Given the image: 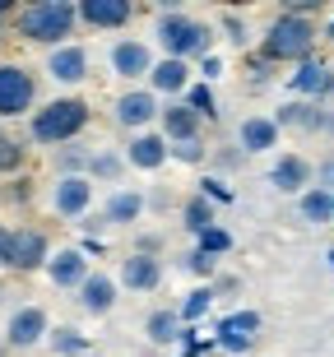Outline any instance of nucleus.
Wrapping results in <instances>:
<instances>
[{"instance_id":"nucleus-35","label":"nucleus","mask_w":334,"mask_h":357,"mask_svg":"<svg viewBox=\"0 0 334 357\" xmlns=\"http://www.w3.org/2000/svg\"><path fill=\"white\" fill-rule=\"evenodd\" d=\"M19 167H24V144L0 135V172H19Z\"/></svg>"},{"instance_id":"nucleus-15","label":"nucleus","mask_w":334,"mask_h":357,"mask_svg":"<svg viewBox=\"0 0 334 357\" xmlns=\"http://www.w3.org/2000/svg\"><path fill=\"white\" fill-rule=\"evenodd\" d=\"M47 75L56 84H84L89 79V52H84L79 42H66V47H56L47 56Z\"/></svg>"},{"instance_id":"nucleus-7","label":"nucleus","mask_w":334,"mask_h":357,"mask_svg":"<svg viewBox=\"0 0 334 357\" xmlns=\"http://www.w3.org/2000/svg\"><path fill=\"white\" fill-rule=\"evenodd\" d=\"M158 116H162V107H158V98H153L149 89L121 93L116 107H112V121H116V126H126V130H135V135H144Z\"/></svg>"},{"instance_id":"nucleus-20","label":"nucleus","mask_w":334,"mask_h":357,"mask_svg":"<svg viewBox=\"0 0 334 357\" xmlns=\"http://www.w3.org/2000/svg\"><path fill=\"white\" fill-rule=\"evenodd\" d=\"M237 144H241V153H269V149L279 144L274 116H246L237 126Z\"/></svg>"},{"instance_id":"nucleus-32","label":"nucleus","mask_w":334,"mask_h":357,"mask_svg":"<svg viewBox=\"0 0 334 357\" xmlns=\"http://www.w3.org/2000/svg\"><path fill=\"white\" fill-rule=\"evenodd\" d=\"M195 251H204V255H214V260H218V255H227V251H232V232L214 223L209 232H200V246H195Z\"/></svg>"},{"instance_id":"nucleus-28","label":"nucleus","mask_w":334,"mask_h":357,"mask_svg":"<svg viewBox=\"0 0 334 357\" xmlns=\"http://www.w3.org/2000/svg\"><path fill=\"white\" fill-rule=\"evenodd\" d=\"M89 149L84 144H66L61 153H56V167H61V176H89Z\"/></svg>"},{"instance_id":"nucleus-17","label":"nucleus","mask_w":334,"mask_h":357,"mask_svg":"<svg viewBox=\"0 0 334 357\" xmlns=\"http://www.w3.org/2000/svg\"><path fill=\"white\" fill-rule=\"evenodd\" d=\"M158 121H162V139H167V144H190V139H200V116H195L186 102H167Z\"/></svg>"},{"instance_id":"nucleus-21","label":"nucleus","mask_w":334,"mask_h":357,"mask_svg":"<svg viewBox=\"0 0 334 357\" xmlns=\"http://www.w3.org/2000/svg\"><path fill=\"white\" fill-rule=\"evenodd\" d=\"M307 181H311V162L302 158V153H283V158L274 162V172H269V185L283 190V195H302Z\"/></svg>"},{"instance_id":"nucleus-24","label":"nucleus","mask_w":334,"mask_h":357,"mask_svg":"<svg viewBox=\"0 0 334 357\" xmlns=\"http://www.w3.org/2000/svg\"><path fill=\"white\" fill-rule=\"evenodd\" d=\"M139 213H144V195H139V190H116V195L103 204L98 218H103V227H116V223H135Z\"/></svg>"},{"instance_id":"nucleus-12","label":"nucleus","mask_w":334,"mask_h":357,"mask_svg":"<svg viewBox=\"0 0 334 357\" xmlns=\"http://www.w3.org/2000/svg\"><path fill=\"white\" fill-rule=\"evenodd\" d=\"M89 204H93V181H89V176H61V181H56L52 209L61 213V218H84Z\"/></svg>"},{"instance_id":"nucleus-41","label":"nucleus","mask_w":334,"mask_h":357,"mask_svg":"<svg viewBox=\"0 0 334 357\" xmlns=\"http://www.w3.org/2000/svg\"><path fill=\"white\" fill-rule=\"evenodd\" d=\"M14 10V5H10V0H0V19H5V14H10Z\"/></svg>"},{"instance_id":"nucleus-36","label":"nucleus","mask_w":334,"mask_h":357,"mask_svg":"<svg viewBox=\"0 0 334 357\" xmlns=\"http://www.w3.org/2000/svg\"><path fill=\"white\" fill-rule=\"evenodd\" d=\"M200 195L209 199V204H232V190H227L218 176H204V181H200Z\"/></svg>"},{"instance_id":"nucleus-43","label":"nucleus","mask_w":334,"mask_h":357,"mask_svg":"<svg viewBox=\"0 0 334 357\" xmlns=\"http://www.w3.org/2000/svg\"><path fill=\"white\" fill-rule=\"evenodd\" d=\"M0 357H10V344H5V339H0Z\"/></svg>"},{"instance_id":"nucleus-26","label":"nucleus","mask_w":334,"mask_h":357,"mask_svg":"<svg viewBox=\"0 0 334 357\" xmlns=\"http://www.w3.org/2000/svg\"><path fill=\"white\" fill-rule=\"evenodd\" d=\"M181 227H186V232H195V237H200V232H209V227H214V204H209L204 195H190L186 204H181Z\"/></svg>"},{"instance_id":"nucleus-16","label":"nucleus","mask_w":334,"mask_h":357,"mask_svg":"<svg viewBox=\"0 0 334 357\" xmlns=\"http://www.w3.org/2000/svg\"><path fill=\"white\" fill-rule=\"evenodd\" d=\"M89 274H93V269H89V255L84 251H56L52 260H47V278H52L56 288H75L79 292V283Z\"/></svg>"},{"instance_id":"nucleus-29","label":"nucleus","mask_w":334,"mask_h":357,"mask_svg":"<svg viewBox=\"0 0 334 357\" xmlns=\"http://www.w3.org/2000/svg\"><path fill=\"white\" fill-rule=\"evenodd\" d=\"M186 107L200 121H214L218 116V102H214V89H209V84H190V89H186Z\"/></svg>"},{"instance_id":"nucleus-8","label":"nucleus","mask_w":334,"mask_h":357,"mask_svg":"<svg viewBox=\"0 0 334 357\" xmlns=\"http://www.w3.org/2000/svg\"><path fill=\"white\" fill-rule=\"evenodd\" d=\"M255 339H260V316L255 311H232V316L218 320V330H214V348H223L232 357L251 353Z\"/></svg>"},{"instance_id":"nucleus-31","label":"nucleus","mask_w":334,"mask_h":357,"mask_svg":"<svg viewBox=\"0 0 334 357\" xmlns=\"http://www.w3.org/2000/svg\"><path fill=\"white\" fill-rule=\"evenodd\" d=\"M209 306H214V288H195V292H186V302H181L176 316H181V325H195Z\"/></svg>"},{"instance_id":"nucleus-25","label":"nucleus","mask_w":334,"mask_h":357,"mask_svg":"<svg viewBox=\"0 0 334 357\" xmlns=\"http://www.w3.org/2000/svg\"><path fill=\"white\" fill-rule=\"evenodd\" d=\"M181 316L176 311H153V316L144 320V334H149V344H176L181 339Z\"/></svg>"},{"instance_id":"nucleus-19","label":"nucleus","mask_w":334,"mask_h":357,"mask_svg":"<svg viewBox=\"0 0 334 357\" xmlns=\"http://www.w3.org/2000/svg\"><path fill=\"white\" fill-rule=\"evenodd\" d=\"M190 89V66L186 61H153V70H149V93L158 98V93H167V98H176V93Z\"/></svg>"},{"instance_id":"nucleus-37","label":"nucleus","mask_w":334,"mask_h":357,"mask_svg":"<svg viewBox=\"0 0 334 357\" xmlns=\"http://www.w3.org/2000/svg\"><path fill=\"white\" fill-rule=\"evenodd\" d=\"M172 158H176V162H190V167H195V162H204V139H190V144H172Z\"/></svg>"},{"instance_id":"nucleus-47","label":"nucleus","mask_w":334,"mask_h":357,"mask_svg":"<svg viewBox=\"0 0 334 357\" xmlns=\"http://www.w3.org/2000/svg\"><path fill=\"white\" fill-rule=\"evenodd\" d=\"M0 297H5V288H0Z\"/></svg>"},{"instance_id":"nucleus-39","label":"nucleus","mask_w":334,"mask_h":357,"mask_svg":"<svg viewBox=\"0 0 334 357\" xmlns=\"http://www.w3.org/2000/svg\"><path fill=\"white\" fill-rule=\"evenodd\" d=\"M200 75H204V84H214L218 75H223V61H218V56H204V61H200Z\"/></svg>"},{"instance_id":"nucleus-5","label":"nucleus","mask_w":334,"mask_h":357,"mask_svg":"<svg viewBox=\"0 0 334 357\" xmlns=\"http://www.w3.org/2000/svg\"><path fill=\"white\" fill-rule=\"evenodd\" d=\"M33 102H38V79H33V70L5 61V66H0V116L5 121L28 116Z\"/></svg>"},{"instance_id":"nucleus-34","label":"nucleus","mask_w":334,"mask_h":357,"mask_svg":"<svg viewBox=\"0 0 334 357\" xmlns=\"http://www.w3.org/2000/svg\"><path fill=\"white\" fill-rule=\"evenodd\" d=\"M181 269H186V274H200V278H214L218 260H214V255H204V251H186V255H181Z\"/></svg>"},{"instance_id":"nucleus-46","label":"nucleus","mask_w":334,"mask_h":357,"mask_svg":"<svg viewBox=\"0 0 334 357\" xmlns=\"http://www.w3.org/2000/svg\"><path fill=\"white\" fill-rule=\"evenodd\" d=\"M0 38H5V28H0Z\"/></svg>"},{"instance_id":"nucleus-38","label":"nucleus","mask_w":334,"mask_h":357,"mask_svg":"<svg viewBox=\"0 0 334 357\" xmlns=\"http://www.w3.org/2000/svg\"><path fill=\"white\" fill-rule=\"evenodd\" d=\"M223 33L232 47H246V24H241V14H223Z\"/></svg>"},{"instance_id":"nucleus-14","label":"nucleus","mask_w":334,"mask_h":357,"mask_svg":"<svg viewBox=\"0 0 334 357\" xmlns=\"http://www.w3.org/2000/svg\"><path fill=\"white\" fill-rule=\"evenodd\" d=\"M288 89L302 93V102H311V98H325V93H334V70L325 66V61H302V66L288 75Z\"/></svg>"},{"instance_id":"nucleus-11","label":"nucleus","mask_w":334,"mask_h":357,"mask_svg":"<svg viewBox=\"0 0 334 357\" xmlns=\"http://www.w3.org/2000/svg\"><path fill=\"white\" fill-rule=\"evenodd\" d=\"M135 19L130 0H79V24L98 28V33H116Z\"/></svg>"},{"instance_id":"nucleus-4","label":"nucleus","mask_w":334,"mask_h":357,"mask_svg":"<svg viewBox=\"0 0 334 357\" xmlns=\"http://www.w3.org/2000/svg\"><path fill=\"white\" fill-rule=\"evenodd\" d=\"M311 47H316V28H311L307 14L297 10H283L274 24L265 28V42H260V56H265L269 66H279V61H311Z\"/></svg>"},{"instance_id":"nucleus-33","label":"nucleus","mask_w":334,"mask_h":357,"mask_svg":"<svg viewBox=\"0 0 334 357\" xmlns=\"http://www.w3.org/2000/svg\"><path fill=\"white\" fill-rule=\"evenodd\" d=\"M121 167H126V162H121L116 153H107V149L89 158V176H103V181H116V176H121Z\"/></svg>"},{"instance_id":"nucleus-9","label":"nucleus","mask_w":334,"mask_h":357,"mask_svg":"<svg viewBox=\"0 0 334 357\" xmlns=\"http://www.w3.org/2000/svg\"><path fill=\"white\" fill-rule=\"evenodd\" d=\"M107 61H112V75L116 79H149V70H153V52L139 38H121L107 52Z\"/></svg>"},{"instance_id":"nucleus-10","label":"nucleus","mask_w":334,"mask_h":357,"mask_svg":"<svg viewBox=\"0 0 334 357\" xmlns=\"http://www.w3.org/2000/svg\"><path fill=\"white\" fill-rule=\"evenodd\" d=\"M47 334H52L47 311H42V306H19L10 316V325H5V344L10 348H38Z\"/></svg>"},{"instance_id":"nucleus-45","label":"nucleus","mask_w":334,"mask_h":357,"mask_svg":"<svg viewBox=\"0 0 334 357\" xmlns=\"http://www.w3.org/2000/svg\"><path fill=\"white\" fill-rule=\"evenodd\" d=\"M330 199H334V185H330Z\"/></svg>"},{"instance_id":"nucleus-40","label":"nucleus","mask_w":334,"mask_h":357,"mask_svg":"<svg viewBox=\"0 0 334 357\" xmlns=\"http://www.w3.org/2000/svg\"><path fill=\"white\" fill-rule=\"evenodd\" d=\"M0 269H10V227L0 223Z\"/></svg>"},{"instance_id":"nucleus-22","label":"nucleus","mask_w":334,"mask_h":357,"mask_svg":"<svg viewBox=\"0 0 334 357\" xmlns=\"http://www.w3.org/2000/svg\"><path fill=\"white\" fill-rule=\"evenodd\" d=\"M274 126H288V130H330V112H321L316 102H283Z\"/></svg>"},{"instance_id":"nucleus-1","label":"nucleus","mask_w":334,"mask_h":357,"mask_svg":"<svg viewBox=\"0 0 334 357\" xmlns=\"http://www.w3.org/2000/svg\"><path fill=\"white\" fill-rule=\"evenodd\" d=\"M153 42L162 47L167 61H204L209 47H214V28L204 24V19H190L181 10H162L158 24H153Z\"/></svg>"},{"instance_id":"nucleus-18","label":"nucleus","mask_w":334,"mask_h":357,"mask_svg":"<svg viewBox=\"0 0 334 357\" xmlns=\"http://www.w3.org/2000/svg\"><path fill=\"white\" fill-rule=\"evenodd\" d=\"M121 283L130 292H153L162 283V265H158V255H126V265H121Z\"/></svg>"},{"instance_id":"nucleus-44","label":"nucleus","mask_w":334,"mask_h":357,"mask_svg":"<svg viewBox=\"0 0 334 357\" xmlns=\"http://www.w3.org/2000/svg\"><path fill=\"white\" fill-rule=\"evenodd\" d=\"M330 269H334V251H330Z\"/></svg>"},{"instance_id":"nucleus-6","label":"nucleus","mask_w":334,"mask_h":357,"mask_svg":"<svg viewBox=\"0 0 334 357\" xmlns=\"http://www.w3.org/2000/svg\"><path fill=\"white\" fill-rule=\"evenodd\" d=\"M47 260H52V241L42 227H10V269L33 274V269H47Z\"/></svg>"},{"instance_id":"nucleus-2","label":"nucleus","mask_w":334,"mask_h":357,"mask_svg":"<svg viewBox=\"0 0 334 357\" xmlns=\"http://www.w3.org/2000/svg\"><path fill=\"white\" fill-rule=\"evenodd\" d=\"M79 24V5H70V0H38V5H28V10L14 14V28H19V38L24 42H38V47H66V38L75 33Z\"/></svg>"},{"instance_id":"nucleus-30","label":"nucleus","mask_w":334,"mask_h":357,"mask_svg":"<svg viewBox=\"0 0 334 357\" xmlns=\"http://www.w3.org/2000/svg\"><path fill=\"white\" fill-rule=\"evenodd\" d=\"M52 348H56L61 357H84V353H89V339H84L79 330L61 325V330H52Z\"/></svg>"},{"instance_id":"nucleus-42","label":"nucleus","mask_w":334,"mask_h":357,"mask_svg":"<svg viewBox=\"0 0 334 357\" xmlns=\"http://www.w3.org/2000/svg\"><path fill=\"white\" fill-rule=\"evenodd\" d=\"M325 38H330V42H334V19H330V24H325Z\"/></svg>"},{"instance_id":"nucleus-27","label":"nucleus","mask_w":334,"mask_h":357,"mask_svg":"<svg viewBox=\"0 0 334 357\" xmlns=\"http://www.w3.org/2000/svg\"><path fill=\"white\" fill-rule=\"evenodd\" d=\"M302 218L307 223H334V199H330V190L325 185H316V190H302Z\"/></svg>"},{"instance_id":"nucleus-23","label":"nucleus","mask_w":334,"mask_h":357,"mask_svg":"<svg viewBox=\"0 0 334 357\" xmlns=\"http://www.w3.org/2000/svg\"><path fill=\"white\" fill-rule=\"evenodd\" d=\"M79 306L89 316H107L112 306H116V283H112L107 274H89L79 283Z\"/></svg>"},{"instance_id":"nucleus-13","label":"nucleus","mask_w":334,"mask_h":357,"mask_svg":"<svg viewBox=\"0 0 334 357\" xmlns=\"http://www.w3.org/2000/svg\"><path fill=\"white\" fill-rule=\"evenodd\" d=\"M167 158H172V144H167L158 130H144V135H135L130 144H126V162L139 167V172H158Z\"/></svg>"},{"instance_id":"nucleus-3","label":"nucleus","mask_w":334,"mask_h":357,"mask_svg":"<svg viewBox=\"0 0 334 357\" xmlns=\"http://www.w3.org/2000/svg\"><path fill=\"white\" fill-rule=\"evenodd\" d=\"M89 102L84 98H52V102H42L28 121V135H33V144H75L89 126Z\"/></svg>"}]
</instances>
